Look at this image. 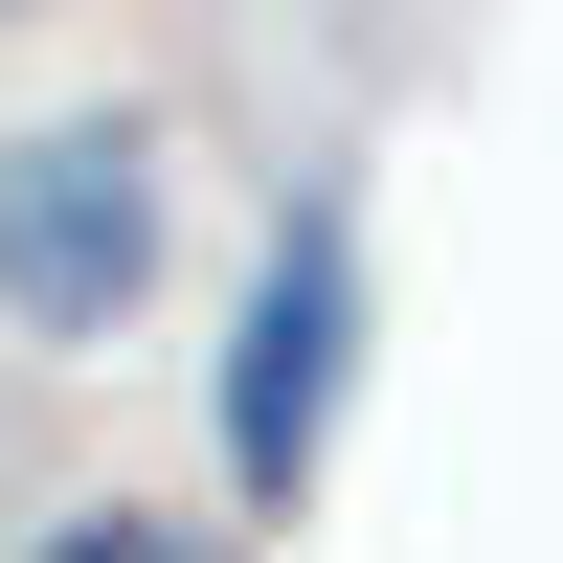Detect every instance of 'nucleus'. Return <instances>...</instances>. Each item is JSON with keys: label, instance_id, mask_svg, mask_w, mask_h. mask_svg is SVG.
Segmentation results:
<instances>
[{"label": "nucleus", "instance_id": "3", "mask_svg": "<svg viewBox=\"0 0 563 563\" xmlns=\"http://www.w3.org/2000/svg\"><path fill=\"white\" fill-rule=\"evenodd\" d=\"M23 563H225V541L180 519V496H90V519H45Z\"/></svg>", "mask_w": 563, "mask_h": 563}, {"label": "nucleus", "instance_id": "4", "mask_svg": "<svg viewBox=\"0 0 563 563\" xmlns=\"http://www.w3.org/2000/svg\"><path fill=\"white\" fill-rule=\"evenodd\" d=\"M0 23H23V0H0Z\"/></svg>", "mask_w": 563, "mask_h": 563}, {"label": "nucleus", "instance_id": "1", "mask_svg": "<svg viewBox=\"0 0 563 563\" xmlns=\"http://www.w3.org/2000/svg\"><path fill=\"white\" fill-rule=\"evenodd\" d=\"M158 271H180V203H158V113H23L0 135V339H45V361H90V339H135L158 316Z\"/></svg>", "mask_w": 563, "mask_h": 563}, {"label": "nucleus", "instance_id": "2", "mask_svg": "<svg viewBox=\"0 0 563 563\" xmlns=\"http://www.w3.org/2000/svg\"><path fill=\"white\" fill-rule=\"evenodd\" d=\"M339 384H361V203L316 180V203H271L249 294H225V361H203V451L249 519H294L316 451H339Z\"/></svg>", "mask_w": 563, "mask_h": 563}]
</instances>
